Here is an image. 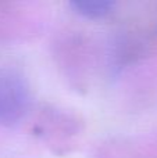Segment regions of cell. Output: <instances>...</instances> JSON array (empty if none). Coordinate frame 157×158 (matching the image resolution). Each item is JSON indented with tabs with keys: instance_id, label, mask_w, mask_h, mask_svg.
Instances as JSON below:
<instances>
[{
	"instance_id": "1",
	"label": "cell",
	"mask_w": 157,
	"mask_h": 158,
	"mask_svg": "<svg viewBox=\"0 0 157 158\" xmlns=\"http://www.w3.org/2000/svg\"><path fill=\"white\" fill-rule=\"evenodd\" d=\"M31 104L28 81L18 69L0 65V125L18 122Z\"/></svg>"
},
{
	"instance_id": "2",
	"label": "cell",
	"mask_w": 157,
	"mask_h": 158,
	"mask_svg": "<svg viewBox=\"0 0 157 158\" xmlns=\"http://www.w3.org/2000/svg\"><path fill=\"white\" fill-rule=\"evenodd\" d=\"M77 14L86 18H103L116 7L113 0H75L70 3Z\"/></svg>"
}]
</instances>
